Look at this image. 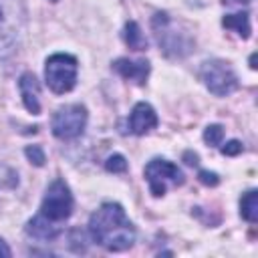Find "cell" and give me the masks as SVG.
<instances>
[{"label": "cell", "mask_w": 258, "mask_h": 258, "mask_svg": "<svg viewBox=\"0 0 258 258\" xmlns=\"http://www.w3.org/2000/svg\"><path fill=\"white\" fill-rule=\"evenodd\" d=\"M26 234L32 236V238H36V240H46L48 242V240H54L60 234V228L38 214L36 218H32L26 224Z\"/></svg>", "instance_id": "cell-12"}, {"label": "cell", "mask_w": 258, "mask_h": 258, "mask_svg": "<svg viewBox=\"0 0 258 258\" xmlns=\"http://www.w3.org/2000/svg\"><path fill=\"white\" fill-rule=\"evenodd\" d=\"M204 139H206L208 145L218 147V145L222 143V139H224V127H222V125H210V127H206Z\"/></svg>", "instance_id": "cell-17"}, {"label": "cell", "mask_w": 258, "mask_h": 258, "mask_svg": "<svg viewBox=\"0 0 258 258\" xmlns=\"http://www.w3.org/2000/svg\"><path fill=\"white\" fill-rule=\"evenodd\" d=\"M113 69L129 81H135L137 85H143L149 75V62L147 60H129V58H117L113 62Z\"/></svg>", "instance_id": "cell-11"}, {"label": "cell", "mask_w": 258, "mask_h": 258, "mask_svg": "<svg viewBox=\"0 0 258 258\" xmlns=\"http://www.w3.org/2000/svg\"><path fill=\"white\" fill-rule=\"evenodd\" d=\"M200 75H202V81L206 83L208 91L214 93L216 97H226L238 89V77L232 71V67L224 60H218V58L206 60L202 64Z\"/></svg>", "instance_id": "cell-6"}, {"label": "cell", "mask_w": 258, "mask_h": 258, "mask_svg": "<svg viewBox=\"0 0 258 258\" xmlns=\"http://www.w3.org/2000/svg\"><path fill=\"white\" fill-rule=\"evenodd\" d=\"M198 177H200V181L204 183V185H218L220 183V177H218V173H214V171H206V169H202L200 173H198Z\"/></svg>", "instance_id": "cell-19"}, {"label": "cell", "mask_w": 258, "mask_h": 258, "mask_svg": "<svg viewBox=\"0 0 258 258\" xmlns=\"http://www.w3.org/2000/svg\"><path fill=\"white\" fill-rule=\"evenodd\" d=\"M240 214L250 224L258 222V191L256 189H250L244 194V198L240 200Z\"/></svg>", "instance_id": "cell-13"}, {"label": "cell", "mask_w": 258, "mask_h": 258, "mask_svg": "<svg viewBox=\"0 0 258 258\" xmlns=\"http://www.w3.org/2000/svg\"><path fill=\"white\" fill-rule=\"evenodd\" d=\"M123 38H125L127 46L133 48V50H143V48H147V40H145V36H143V32H141L139 24H137L135 20H129V22L125 24Z\"/></svg>", "instance_id": "cell-15"}, {"label": "cell", "mask_w": 258, "mask_h": 258, "mask_svg": "<svg viewBox=\"0 0 258 258\" xmlns=\"http://www.w3.org/2000/svg\"><path fill=\"white\" fill-rule=\"evenodd\" d=\"M73 214V196L69 185L62 179H54L44 198H42V206H40V216L46 218L52 224L64 222L69 216Z\"/></svg>", "instance_id": "cell-5"}, {"label": "cell", "mask_w": 258, "mask_h": 258, "mask_svg": "<svg viewBox=\"0 0 258 258\" xmlns=\"http://www.w3.org/2000/svg\"><path fill=\"white\" fill-rule=\"evenodd\" d=\"M183 159H185V163H187V165H198V155H196V153H191V151L183 153Z\"/></svg>", "instance_id": "cell-21"}, {"label": "cell", "mask_w": 258, "mask_h": 258, "mask_svg": "<svg viewBox=\"0 0 258 258\" xmlns=\"http://www.w3.org/2000/svg\"><path fill=\"white\" fill-rule=\"evenodd\" d=\"M18 89H20V95H22V103L26 107L28 113L32 115H38L40 113V87H38V81L32 73H24L20 79H18Z\"/></svg>", "instance_id": "cell-10"}, {"label": "cell", "mask_w": 258, "mask_h": 258, "mask_svg": "<svg viewBox=\"0 0 258 258\" xmlns=\"http://www.w3.org/2000/svg\"><path fill=\"white\" fill-rule=\"evenodd\" d=\"M222 24L226 28H232L236 30L242 38H248L250 36V16L246 12H238V14H228L222 18Z\"/></svg>", "instance_id": "cell-14"}, {"label": "cell", "mask_w": 258, "mask_h": 258, "mask_svg": "<svg viewBox=\"0 0 258 258\" xmlns=\"http://www.w3.org/2000/svg\"><path fill=\"white\" fill-rule=\"evenodd\" d=\"M22 16L20 0H0V56L14 52L22 34Z\"/></svg>", "instance_id": "cell-3"}, {"label": "cell", "mask_w": 258, "mask_h": 258, "mask_svg": "<svg viewBox=\"0 0 258 258\" xmlns=\"http://www.w3.org/2000/svg\"><path fill=\"white\" fill-rule=\"evenodd\" d=\"M250 67H252V69H256V54H252V56H250Z\"/></svg>", "instance_id": "cell-23"}, {"label": "cell", "mask_w": 258, "mask_h": 258, "mask_svg": "<svg viewBox=\"0 0 258 258\" xmlns=\"http://www.w3.org/2000/svg\"><path fill=\"white\" fill-rule=\"evenodd\" d=\"M77 71H79V62L73 54L56 52L46 58L44 81L52 93L64 95V93L73 91V87L77 85Z\"/></svg>", "instance_id": "cell-2"}, {"label": "cell", "mask_w": 258, "mask_h": 258, "mask_svg": "<svg viewBox=\"0 0 258 258\" xmlns=\"http://www.w3.org/2000/svg\"><path fill=\"white\" fill-rule=\"evenodd\" d=\"M26 157L30 159V163H34V165H44V161H46V157H44V151H42V147L40 145H28L26 147Z\"/></svg>", "instance_id": "cell-18"}, {"label": "cell", "mask_w": 258, "mask_h": 258, "mask_svg": "<svg viewBox=\"0 0 258 258\" xmlns=\"http://www.w3.org/2000/svg\"><path fill=\"white\" fill-rule=\"evenodd\" d=\"M85 125H87V109L81 103H71V105L56 109L50 121L52 135L62 141L77 139L83 133Z\"/></svg>", "instance_id": "cell-4"}, {"label": "cell", "mask_w": 258, "mask_h": 258, "mask_svg": "<svg viewBox=\"0 0 258 258\" xmlns=\"http://www.w3.org/2000/svg\"><path fill=\"white\" fill-rule=\"evenodd\" d=\"M129 127L135 135H145L151 129L157 127V113L153 111V107L145 101L137 103L129 115Z\"/></svg>", "instance_id": "cell-9"}, {"label": "cell", "mask_w": 258, "mask_h": 258, "mask_svg": "<svg viewBox=\"0 0 258 258\" xmlns=\"http://www.w3.org/2000/svg\"><path fill=\"white\" fill-rule=\"evenodd\" d=\"M145 177L149 183V191L155 198L163 196L167 191V185H183L185 181L181 169L175 163L161 157H155L145 165Z\"/></svg>", "instance_id": "cell-7"}, {"label": "cell", "mask_w": 258, "mask_h": 258, "mask_svg": "<svg viewBox=\"0 0 258 258\" xmlns=\"http://www.w3.org/2000/svg\"><path fill=\"white\" fill-rule=\"evenodd\" d=\"M153 30H155V36H157V42L159 46L167 52V54H173V56H183L189 52L191 48V40H187L183 34H175V30L171 28V20L165 12L161 14H155L153 16Z\"/></svg>", "instance_id": "cell-8"}, {"label": "cell", "mask_w": 258, "mask_h": 258, "mask_svg": "<svg viewBox=\"0 0 258 258\" xmlns=\"http://www.w3.org/2000/svg\"><path fill=\"white\" fill-rule=\"evenodd\" d=\"M105 169L111 171V173H123V171H127V159L121 153H113V155L107 157Z\"/></svg>", "instance_id": "cell-16"}, {"label": "cell", "mask_w": 258, "mask_h": 258, "mask_svg": "<svg viewBox=\"0 0 258 258\" xmlns=\"http://www.w3.org/2000/svg\"><path fill=\"white\" fill-rule=\"evenodd\" d=\"M12 252H10V248L6 246V242L4 240H0V256H4V258H8Z\"/></svg>", "instance_id": "cell-22"}, {"label": "cell", "mask_w": 258, "mask_h": 258, "mask_svg": "<svg viewBox=\"0 0 258 258\" xmlns=\"http://www.w3.org/2000/svg\"><path fill=\"white\" fill-rule=\"evenodd\" d=\"M91 238L109 252H123L135 242V228L125 210L115 202H105L89 220Z\"/></svg>", "instance_id": "cell-1"}, {"label": "cell", "mask_w": 258, "mask_h": 258, "mask_svg": "<svg viewBox=\"0 0 258 258\" xmlns=\"http://www.w3.org/2000/svg\"><path fill=\"white\" fill-rule=\"evenodd\" d=\"M222 153H224V155H228V157L238 155V153H242V143H240V141H236V139H232V141H228V143L222 147Z\"/></svg>", "instance_id": "cell-20"}]
</instances>
